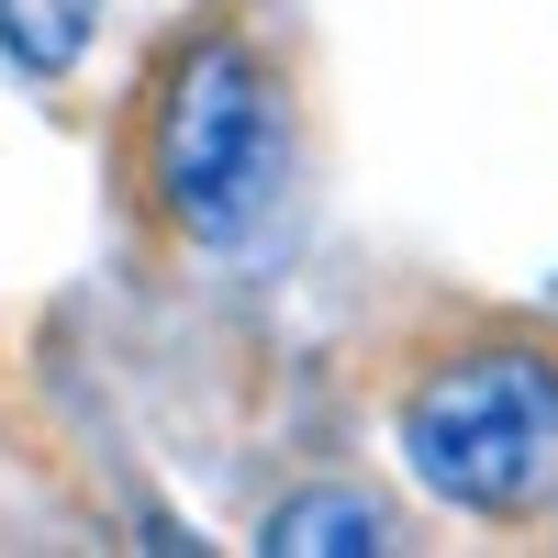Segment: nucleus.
<instances>
[{
    "label": "nucleus",
    "mask_w": 558,
    "mask_h": 558,
    "mask_svg": "<svg viewBox=\"0 0 558 558\" xmlns=\"http://www.w3.org/2000/svg\"><path fill=\"white\" fill-rule=\"evenodd\" d=\"M0 45H12L34 78H68L78 45H89V0H0Z\"/></svg>",
    "instance_id": "20e7f679"
},
{
    "label": "nucleus",
    "mask_w": 558,
    "mask_h": 558,
    "mask_svg": "<svg viewBox=\"0 0 558 558\" xmlns=\"http://www.w3.org/2000/svg\"><path fill=\"white\" fill-rule=\"evenodd\" d=\"M268 547L279 558H357V547H391V525H380V502H357V492H302V502L268 514Z\"/></svg>",
    "instance_id": "7ed1b4c3"
},
{
    "label": "nucleus",
    "mask_w": 558,
    "mask_h": 558,
    "mask_svg": "<svg viewBox=\"0 0 558 558\" xmlns=\"http://www.w3.org/2000/svg\"><path fill=\"white\" fill-rule=\"evenodd\" d=\"M402 458L458 514H525L558 481V368L525 357V347L447 357L436 380L402 402Z\"/></svg>",
    "instance_id": "f257e3e1"
},
{
    "label": "nucleus",
    "mask_w": 558,
    "mask_h": 558,
    "mask_svg": "<svg viewBox=\"0 0 558 558\" xmlns=\"http://www.w3.org/2000/svg\"><path fill=\"white\" fill-rule=\"evenodd\" d=\"M146 157H157V202H168L179 235H202V246L246 235L268 213V191H279V89L257 68V45L202 34L191 57L168 68Z\"/></svg>",
    "instance_id": "f03ea898"
}]
</instances>
